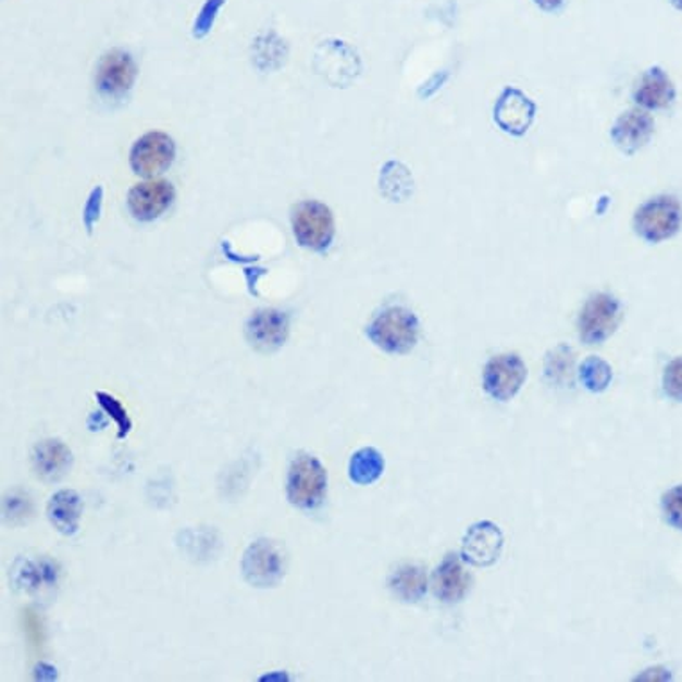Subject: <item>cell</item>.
Returning <instances> with one entry per match:
<instances>
[{"mask_svg":"<svg viewBox=\"0 0 682 682\" xmlns=\"http://www.w3.org/2000/svg\"><path fill=\"white\" fill-rule=\"evenodd\" d=\"M636 102L647 110H665L675 99V88L667 72L661 69H650L643 75L637 85Z\"/></svg>","mask_w":682,"mask_h":682,"instance_id":"ac0fdd59","label":"cell"},{"mask_svg":"<svg viewBox=\"0 0 682 682\" xmlns=\"http://www.w3.org/2000/svg\"><path fill=\"white\" fill-rule=\"evenodd\" d=\"M620 302L612 295H593L579 317V334L584 344H603L620 324Z\"/></svg>","mask_w":682,"mask_h":682,"instance_id":"8992f818","label":"cell"},{"mask_svg":"<svg viewBox=\"0 0 682 682\" xmlns=\"http://www.w3.org/2000/svg\"><path fill=\"white\" fill-rule=\"evenodd\" d=\"M434 593L444 603H458L469 592L470 575L458 556H447L442 561L433 579Z\"/></svg>","mask_w":682,"mask_h":682,"instance_id":"2e32d148","label":"cell"},{"mask_svg":"<svg viewBox=\"0 0 682 682\" xmlns=\"http://www.w3.org/2000/svg\"><path fill=\"white\" fill-rule=\"evenodd\" d=\"M317 71L330 80L331 85L345 86L359 74L361 65L354 49L344 41H327L317 52Z\"/></svg>","mask_w":682,"mask_h":682,"instance_id":"8fae6325","label":"cell"},{"mask_svg":"<svg viewBox=\"0 0 682 682\" xmlns=\"http://www.w3.org/2000/svg\"><path fill=\"white\" fill-rule=\"evenodd\" d=\"M241 570L245 581L256 588H272L284 578L283 548L270 540H258L247 548Z\"/></svg>","mask_w":682,"mask_h":682,"instance_id":"5b68a950","label":"cell"},{"mask_svg":"<svg viewBox=\"0 0 682 682\" xmlns=\"http://www.w3.org/2000/svg\"><path fill=\"white\" fill-rule=\"evenodd\" d=\"M536 104L514 86L504 88L494 108L495 124L511 136H523L533 125Z\"/></svg>","mask_w":682,"mask_h":682,"instance_id":"9c48e42d","label":"cell"},{"mask_svg":"<svg viewBox=\"0 0 682 682\" xmlns=\"http://www.w3.org/2000/svg\"><path fill=\"white\" fill-rule=\"evenodd\" d=\"M662 511L673 528L682 529V484L662 497Z\"/></svg>","mask_w":682,"mask_h":682,"instance_id":"f1b7e54d","label":"cell"},{"mask_svg":"<svg viewBox=\"0 0 682 682\" xmlns=\"http://www.w3.org/2000/svg\"><path fill=\"white\" fill-rule=\"evenodd\" d=\"M33 461H35L38 475L47 479V481H58L71 470V448L61 444L60 439H46V442L36 445Z\"/></svg>","mask_w":682,"mask_h":682,"instance_id":"d6986e66","label":"cell"},{"mask_svg":"<svg viewBox=\"0 0 682 682\" xmlns=\"http://www.w3.org/2000/svg\"><path fill=\"white\" fill-rule=\"evenodd\" d=\"M381 189L392 200H404L413 189V179L406 166L397 161H389L388 165L381 170Z\"/></svg>","mask_w":682,"mask_h":682,"instance_id":"603a6c76","label":"cell"},{"mask_svg":"<svg viewBox=\"0 0 682 682\" xmlns=\"http://www.w3.org/2000/svg\"><path fill=\"white\" fill-rule=\"evenodd\" d=\"M136 74L135 61L127 52L111 50L100 60L97 86L108 97H122L135 85Z\"/></svg>","mask_w":682,"mask_h":682,"instance_id":"5bb4252c","label":"cell"},{"mask_svg":"<svg viewBox=\"0 0 682 682\" xmlns=\"http://www.w3.org/2000/svg\"><path fill=\"white\" fill-rule=\"evenodd\" d=\"M504 548V534L494 522L473 523L463 538L464 561L475 567H492L497 563Z\"/></svg>","mask_w":682,"mask_h":682,"instance_id":"30bf717a","label":"cell"},{"mask_svg":"<svg viewBox=\"0 0 682 682\" xmlns=\"http://www.w3.org/2000/svg\"><path fill=\"white\" fill-rule=\"evenodd\" d=\"M662 388L670 399L682 402V358L673 359L662 375Z\"/></svg>","mask_w":682,"mask_h":682,"instance_id":"4316f807","label":"cell"},{"mask_svg":"<svg viewBox=\"0 0 682 682\" xmlns=\"http://www.w3.org/2000/svg\"><path fill=\"white\" fill-rule=\"evenodd\" d=\"M102 199H104V189H102V186H97V188L91 189L90 197L86 200L83 222H85L88 235L94 233V225L99 222L100 211H102Z\"/></svg>","mask_w":682,"mask_h":682,"instance_id":"83f0119b","label":"cell"},{"mask_svg":"<svg viewBox=\"0 0 682 682\" xmlns=\"http://www.w3.org/2000/svg\"><path fill=\"white\" fill-rule=\"evenodd\" d=\"M175 158L174 140L165 133L141 136L131 150V166L141 177L163 174Z\"/></svg>","mask_w":682,"mask_h":682,"instance_id":"ba28073f","label":"cell"},{"mask_svg":"<svg viewBox=\"0 0 682 682\" xmlns=\"http://www.w3.org/2000/svg\"><path fill=\"white\" fill-rule=\"evenodd\" d=\"M653 135V116L640 110L623 113L611 129L612 144L617 145L623 154H634L636 150L648 144Z\"/></svg>","mask_w":682,"mask_h":682,"instance_id":"9a60e30c","label":"cell"},{"mask_svg":"<svg viewBox=\"0 0 682 682\" xmlns=\"http://www.w3.org/2000/svg\"><path fill=\"white\" fill-rule=\"evenodd\" d=\"M389 588L404 603H419L427 592V578L417 565H404L389 578Z\"/></svg>","mask_w":682,"mask_h":682,"instance_id":"44dd1931","label":"cell"},{"mask_svg":"<svg viewBox=\"0 0 682 682\" xmlns=\"http://www.w3.org/2000/svg\"><path fill=\"white\" fill-rule=\"evenodd\" d=\"M327 488V473L311 454H299L289 467L288 500L302 509H313L322 503Z\"/></svg>","mask_w":682,"mask_h":682,"instance_id":"7a4b0ae2","label":"cell"},{"mask_svg":"<svg viewBox=\"0 0 682 682\" xmlns=\"http://www.w3.org/2000/svg\"><path fill=\"white\" fill-rule=\"evenodd\" d=\"M225 4V0H206V4L202 5V10H200L199 16H197V21L194 24V36L195 38H206L208 33H210L211 27H213L214 21H216V15H219V11L222 10V5Z\"/></svg>","mask_w":682,"mask_h":682,"instance_id":"484cf974","label":"cell"},{"mask_svg":"<svg viewBox=\"0 0 682 682\" xmlns=\"http://www.w3.org/2000/svg\"><path fill=\"white\" fill-rule=\"evenodd\" d=\"M682 210L678 199L661 195L648 200L637 210L634 216V227L637 235L650 244H659L672 238L681 227Z\"/></svg>","mask_w":682,"mask_h":682,"instance_id":"277c9868","label":"cell"},{"mask_svg":"<svg viewBox=\"0 0 682 682\" xmlns=\"http://www.w3.org/2000/svg\"><path fill=\"white\" fill-rule=\"evenodd\" d=\"M95 397H97L106 413L110 414L111 419L115 420L116 425H119V439H124L131 433L133 422H131L129 414L125 411L122 402L116 400L113 395L104 394V392H97Z\"/></svg>","mask_w":682,"mask_h":682,"instance_id":"d4e9b609","label":"cell"},{"mask_svg":"<svg viewBox=\"0 0 682 682\" xmlns=\"http://www.w3.org/2000/svg\"><path fill=\"white\" fill-rule=\"evenodd\" d=\"M383 472L384 459L375 448H361L350 459L349 475L356 484L367 486L375 483Z\"/></svg>","mask_w":682,"mask_h":682,"instance_id":"7402d4cb","label":"cell"},{"mask_svg":"<svg viewBox=\"0 0 682 682\" xmlns=\"http://www.w3.org/2000/svg\"><path fill=\"white\" fill-rule=\"evenodd\" d=\"M295 238L300 247L324 252L330 249L334 238V216L327 206L317 200L300 202L292 216Z\"/></svg>","mask_w":682,"mask_h":682,"instance_id":"3957f363","label":"cell"},{"mask_svg":"<svg viewBox=\"0 0 682 682\" xmlns=\"http://www.w3.org/2000/svg\"><path fill=\"white\" fill-rule=\"evenodd\" d=\"M288 314L277 309H261L247 324V339L261 352H274L288 339Z\"/></svg>","mask_w":682,"mask_h":682,"instance_id":"7c38bea8","label":"cell"},{"mask_svg":"<svg viewBox=\"0 0 682 682\" xmlns=\"http://www.w3.org/2000/svg\"><path fill=\"white\" fill-rule=\"evenodd\" d=\"M25 633H27L30 642L35 643V645H41V642H44L40 618L36 617L33 611H27V615H25Z\"/></svg>","mask_w":682,"mask_h":682,"instance_id":"4dcf8cb0","label":"cell"},{"mask_svg":"<svg viewBox=\"0 0 682 682\" xmlns=\"http://www.w3.org/2000/svg\"><path fill=\"white\" fill-rule=\"evenodd\" d=\"M80 513H83L80 497L72 489H61L58 494L52 495L49 508H47L50 523L65 536L77 533Z\"/></svg>","mask_w":682,"mask_h":682,"instance_id":"ffe728a7","label":"cell"},{"mask_svg":"<svg viewBox=\"0 0 682 682\" xmlns=\"http://www.w3.org/2000/svg\"><path fill=\"white\" fill-rule=\"evenodd\" d=\"M528 379V367L517 354H500L489 359L484 369V389L492 399L508 402L520 392Z\"/></svg>","mask_w":682,"mask_h":682,"instance_id":"52a82bcc","label":"cell"},{"mask_svg":"<svg viewBox=\"0 0 682 682\" xmlns=\"http://www.w3.org/2000/svg\"><path fill=\"white\" fill-rule=\"evenodd\" d=\"M11 581L15 588L22 592H40L54 586L58 581V568L50 563L49 559H18L11 572Z\"/></svg>","mask_w":682,"mask_h":682,"instance_id":"e0dca14e","label":"cell"},{"mask_svg":"<svg viewBox=\"0 0 682 682\" xmlns=\"http://www.w3.org/2000/svg\"><path fill=\"white\" fill-rule=\"evenodd\" d=\"M672 4L678 8V10L682 11V0H672Z\"/></svg>","mask_w":682,"mask_h":682,"instance_id":"d6a6232c","label":"cell"},{"mask_svg":"<svg viewBox=\"0 0 682 682\" xmlns=\"http://www.w3.org/2000/svg\"><path fill=\"white\" fill-rule=\"evenodd\" d=\"M367 334L384 352L406 354L413 349L419 339V320L413 311L392 306L372 320Z\"/></svg>","mask_w":682,"mask_h":682,"instance_id":"6da1fadb","label":"cell"},{"mask_svg":"<svg viewBox=\"0 0 682 682\" xmlns=\"http://www.w3.org/2000/svg\"><path fill=\"white\" fill-rule=\"evenodd\" d=\"M534 2L548 11L558 10L559 5L563 4V0H534Z\"/></svg>","mask_w":682,"mask_h":682,"instance_id":"1f68e13d","label":"cell"},{"mask_svg":"<svg viewBox=\"0 0 682 682\" xmlns=\"http://www.w3.org/2000/svg\"><path fill=\"white\" fill-rule=\"evenodd\" d=\"M174 197V186L166 181H145L131 189L127 204L136 220L150 222L169 210Z\"/></svg>","mask_w":682,"mask_h":682,"instance_id":"4fadbf2b","label":"cell"},{"mask_svg":"<svg viewBox=\"0 0 682 682\" xmlns=\"http://www.w3.org/2000/svg\"><path fill=\"white\" fill-rule=\"evenodd\" d=\"M33 513L30 508V500L24 495H11V498L4 500V514L5 518H11V522H16L21 518V522H24L25 518Z\"/></svg>","mask_w":682,"mask_h":682,"instance_id":"f546056e","label":"cell"},{"mask_svg":"<svg viewBox=\"0 0 682 682\" xmlns=\"http://www.w3.org/2000/svg\"><path fill=\"white\" fill-rule=\"evenodd\" d=\"M579 377H581V383L586 386V389H590L593 394H600V392H604V389L608 388L609 384H611V364H609L608 361H604L603 358L590 356V358L581 364Z\"/></svg>","mask_w":682,"mask_h":682,"instance_id":"cb8c5ba5","label":"cell"}]
</instances>
